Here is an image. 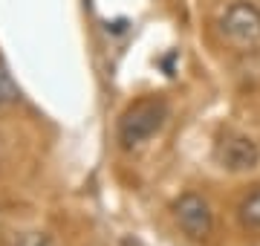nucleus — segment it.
Segmentation results:
<instances>
[{"mask_svg": "<svg viewBox=\"0 0 260 246\" xmlns=\"http://www.w3.org/2000/svg\"><path fill=\"white\" fill-rule=\"evenodd\" d=\"M174 220L182 229V235H188L191 240H205L214 229V214H211L208 200L194 194V191L182 194L174 203Z\"/></svg>", "mask_w": 260, "mask_h": 246, "instance_id": "20e7f679", "label": "nucleus"}, {"mask_svg": "<svg viewBox=\"0 0 260 246\" xmlns=\"http://www.w3.org/2000/svg\"><path fill=\"white\" fill-rule=\"evenodd\" d=\"M18 246H55V240L49 235H44V232H29V235H23L18 240Z\"/></svg>", "mask_w": 260, "mask_h": 246, "instance_id": "0eeeda50", "label": "nucleus"}, {"mask_svg": "<svg viewBox=\"0 0 260 246\" xmlns=\"http://www.w3.org/2000/svg\"><path fill=\"white\" fill-rule=\"evenodd\" d=\"M237 218L246 229H260V186L254 191H249L237 206Z\"/></svg>", "mask_w": 260, "mask_h": 246, "instance_id": "39448f33", "label": "nucleus"}, {"mask_svg": "<svg viewBox=\"0 0 260 246\" xmlns=\"http://www.w3.org/2000/svg\"><path fill=\"white\" fill-rule=\"evenodd\" d=\"M220 35L234 47H251L260 41V9L251 0H234L223 9L220 20Z\"/></svg>", "mask_w": 260, "mask_h": 246, "instance_id": "f03ea898", "label": "nucleus"}, {"mask_svg": "<svg viewBox=\"0 0 260 246\" xmlns=\"http://www.w3.org/2000/svg\"><path fill=\"white\" fill-rule=\"evenodd\" d=\"M20 99V90L18 84L12 81V76L0 67V107H9V104H15Z\"/></svg>", "mask_w": 260, "mask_h": 246, "instance_id": "423d86ee", "label": "nucleus"}, {"mask_svg": "<svg viewBox=\"0 0 260 246\" xmlns=\"http://www.w3.org/2000/svg\"><path fill=\"white\" fill-rule=\"evenodd\" d=\"M168 116L171 110L162 99H142L130 104L119 119V142L124 148H139L165 128Z\"/></svg>", "mask_w": 260, "mask_h": 246, "instance_id": "f257e3e1", "label": "nucleus"}, {"mask_svg": "<svg viewBox=\"0 0 260 246\" xmlns=\"http://www.w3.org/2000/svg\"><path fill=\"white\" fill-rule=\"evenodd\" d=\"M214 160L217 165L225 171H232V174H243V171H251L257 168L260 162V148L254 139H249L246 133H223L217 145H214Z\"/></svg>", "mask_w": 260, "mask_h": 246, "instance_id": "7ed1b4c3", "label": "nucleus"}]
</instances>
